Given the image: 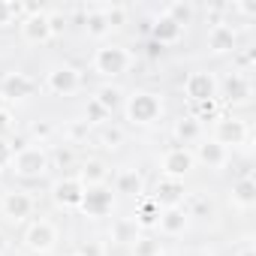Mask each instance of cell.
Returning a JSON list of instances; mask_svg holds the SVG:
<instances>
[{
	"mask_svg": "<svg viewBox=\"0 0 256 256\" xmlns=\"http://www.w3.org/2000/svg\"><path fill=\"white\" fill-rule=\"evenodd\" d=\"M114 196H130V199H142L145 196V178L139 169H120L114 175V184H112Z\"/></svg>",
	"mask_w": 256,
	"mask_h": 256,
	"instance_id": "17",
	"label": "cell"
},
{
	"mask_svg": "<svg viewBox=\"0 0 256 256\" xmlns=\"http://www.w3.org/2000/svg\"><path fill=\"white\" fill-rule=\"evenodd\" d=\"M235 256H256V247H253V244H244V247H238Z\"/></svg>",
	"mask_w": 256,
	"mask_h": 256,
	"instance_id": "41",
	"label": "cell"
},
{
	"mask_svg": "<svg viewBox=\"0 0 256 256\" xmlns=\"http://www.w3.org/2000/svg\"><path fill=\"white\" fill-rule=\"evenodd\" d=\"M229 193H232V205L241 211H250L256 205V181L253 178H238Z\"/></svg>",
	"mask_w": 256,
	"mask_h": 256,
	"instance_id": "24",
	"label": "cell"
},
{
	"mask_svg": "<svg viewBox=\"0 0 256 256\" xmlns=\"http://www.w3.org/2000/svg\"><path fill=\"white\" fill-rule=\"evenodd\" d=\"M112 208H114V190L108 187V184H94V187H84V196H82V205H78V211L84 214V217H106V214H112Z\"/></svg>",
	"mask_w": 256,
	"mask_h": 256,
	"instance_id": "4",
	"label": "cell"
},
{
	"mask_svg": "<svg viewBox=\"0 0 256 256\" xmlns=\"http://www.w3.org/2000/svg\"><path fill=\"white\" fill-rule=\"evenodd\" d=\"M114 238H118V241H136V223H133V220L118 223V229H114Z\"/></svg>",
	"mask_w": 256,
	"mask_h": 256,
	"instance_id": "37",
	"label": "cell"
},
{
	"mask_svg": "<svg viewBox=\"0 0 256 256\" xmlns=\"http://www.w3.org/2000/svg\"><path fill=\"white\" fill-rule=\"evenodd\" d=\"M36 78L28 72H6L0 78V96L4 100H28L36 94Z\"/></svg>",
	"mask_w": 256,
	"mask_h": 256,
	"instance_id": "12",
	"label": "cell"
},
{
	"mask_svg": "<svg viewBox=\"0 0 256 256\" xmlns=\"http://www.w3.org/2000/svg\"><path fill=\"white\" fill-rule=\"evenodd\" d=\"M205 46H208V52H211L214 58L232 54V52L238 48V34H235V28H229L226 22H217V24L208 30V36H205Z\"/></svg>",
	"mask_w": 256,
	"mask_h": 256,
	"instance_id": "14",
	"label": "cell"
},
{
	"mask_svg": "<svg viewBox=\"0 0 256 256\" xmlns=\"http://www.w3.org/2000/svg\"><path fill=\"white\" fill-rule=\"evenodd\" d=\"M90 66H94V72L96 76H102V78H118V76H124L126 70L133 66V54L126 52L124 46H100L96 52H94V60H90Z\"/></svg>",
	"mask_w": 256,
	"mask_h": 256,
	"instance_id": "3",
	"label": "cell"
},
{
	"mask_svg": "<svg viewBox=\"0 0 256 256\" xmlns=\"http://www.w3.org/2000/svg\"><path fill=\"white\" fill-rule=\"evenodd\" d=\"M124 142H126V133L118 124H102L100 126V145L106 151H118V148H124Z\"/></svg>",
	"mask_w": 256,
	"mask_h": 256,
	"instance_id": "27",
	"label": "cell"
},
{
	"mask_svg": "<svg viewBox=\"0 0 256 256\" xmlns=\"http://www.w3.org/2000/svg\"><path fill=\"white\" fill-rule=\"evenodd\" d=\"M84 34H88L90 40H102V36H108V34H112L108 18L102 16V10H100V6H94V10H88V12H84Z\"/></svg>",
	"mask_w": 256,
	"mask_h": 256,
	"instance_id": "26",
	"label": "cell"
},
{
	"mask_svg": "<svg viewBox=\"0 0 256 256\" xmlns=\"http://www.w3.org/2000/svg\"><path fill=\"white\" fill-rule=\"evenodd\" d=\"M82 196H84V187H82L78 178H60V181L52 184V199L64 211H78Z\"/></svg>",
	"mask_w": 256,
	"mask_h": 256,
	"instance_id": "13",
	"label": "cell"
},
{
	"mask_svg": "<svg viewBox=\"0 0 256 256\" xmlns=\"http://www.w3.org/2000/svg\"><path fill=\"white\" fill-rule=\"evenodd\" d=\"M108 118H112V114H108L102 106H96L94 100L88 102V108H84V120H88V126H102Z\"/></svg>",
	"mask_w": 256,
	"mask_h": 256,
	"instance_id": "33",
	"label": "cell"
},
{
	"mask_svg": "<svg viewBox=\"0 0 256 256\" xmlns=\"http://www.w3.org/2000/svg\"><path fill=\"white\" fill-rule=\"evenodd\" d=\"M214 142L223 145L226 151L244 145L247 142V124L241 118H232V114L229 118H217V124H214Z\"/></svg>",
	"mask_w": 256,
	"mask_h": 256,
	"instance_id": "9",
	"label": "cell"
},
{
	"mask_svg": "<svg viewBox=\"0 0 256 256\" xmlns=\"http://www.w3.org/2000/svg\"><path fill=\"white\" fill-rule=\"evenodd\" d=\"M30 136H34V139L42 145V142H48V139L54 136V126H52L48 120H36V124L30 126Z\"/></svg>",
	"mask_w": 256,
	"mask_h": 256,
	"instance_id": "35",
	"label": "cell"
},
{
	"mask_svg": "<svg viewBox=\"0 0 256 256\" xmlns=\"http://www.w3.org/2000/svg\"><path fill=\"white\" fill-rule=\"evenodd\" d=\"M6 247H10V241H6V235H4V232H0V256L6 253Z\"/></svg>",
	"mask_w": 256,
	"mask_h": 256,
	"instance_id": "42",
	"label": "cell"
},
{
	"mask_svg": "<svg viewBox=\"0 0 256 256\" xmlns=\"http://www.w3.org/2000/svg\"><path fill=\"white\" fill-rule=\"evenodd\" d=\"M133 256H163V241L154 235H136Z\"/></svg>",
	"mask_w": 256,
	"mask_h": 256,
	"instance_id": "29",
	"label": "cell"
},
{
	"mask_svg": "<svg viewBox=\"0 0 256 256\" xmlns=\"http://www.w3.org/2000/svg\"><path fill=\"white\" fill-rule=\"evenodd\" d=\"M48 169H52V160H48V151L42 145H24V148H18L12 154V163H10V172L16 178H24V181L42 178Z\"/></svg>",
	"mask_w": 256,
	"mask_h": 256,
	"instance_id": "2",
	"label": "cell"
},
{
	"mask_svg": "<svg viewBox=\"0 0 256 256\" xmlns=\"http://www.w3.org/2000/svg\"><path fill=\"white\" fill-rule=\"evenodd\" d=\"M193 166H196L193 151H190V148H181V145L166 148V151H163V157H160V172H163V178L184 181V178L193 172Z\"/></svg>",
	"mask_w": 256,
	"mask_h": 256,
	"instance_id": "6",
	"label": "cell"
},
{
	"mask_svg": "<svg viewBox=\"0 0 256 256\" xmlns=\"http://www.w3.org/2000/svg\"><path fill=\"white\" fill-rule=\"evenodd\" d=\"M24 247L34 253V256H46L58 247V229L54 223L48 220H34L28 229H24Z\"/></svg>",
	"mask_w": 256,
	"mask_h": 256,
	"instance_id": "5",
	"label": "cell"
},
{
	"mask_svg": "<svg viewBox=\"0 0 256 256\" xmlns=\"http://www.w3.org/2000/svg\"><path fill=\"white\" fill-rule=\"evenodd\" d=\"M151 36H154V42L157 46H175V42H181V36H184V28L181 24H175L169 16H157L154 18V24H151Z\"/></svg>",
	"mask_w": 256,
	"mask_h": 256,
	"instance_id": "19",
	"label": "cell"
},
{
	"mask_svg": "<svg viewBox=\"0 0 256 256\" xmlns=\"http://www.w3.org/2000/svg\"><path fill=\"white\" fill-rule=\"evenodd\" d=\"M124 118L133 126H154L163 118V96L157 90H145V88L133 90L124 100Z\"/></svg>",
	"mask_w": 256,
	"mask_h": 256,
	"instance_id": "1",
	"label": "cell"
},
{
	"mask_svg": "<svg viewBox=\"0 0 256 256\" xmlns=\"http://www.w3.org/2000/svg\"><path fill=\"white\" fill-rule=\"evenodd\" d=\"M76 256H82V253H76Z\"/></svg>",
	"mask_w": 256,
	"mask_h": 256,
	"instance_id": "43",
	"label": "cell"
},
{
	"mask_svg": "<svg viewBox=\"0 0 256 256\" xmlns=\"http://www.w3.org/2000/svg\"><path fill=\"white\" fill-rule=\"evenodd\" d=\"M187 226H190V217H187L184 205H178V208H163V211H160L157 229H160L163 235H169V238L184 235V229H187Z\"/></svg>",
	"mask_w": 256,
	"mask_h": 256,
	"instance_id": "18",
	"label": "cell"
},
{
	"mask_svg": "<svg viewBox=\"0 0 256 256\" xmlns=\"http://www.w3.org/2000/svg\"><path fill=\"white\" fill-rule=\"evenodd\" d=\"M18 16H22V4H10V0H0V30H4V28H12Z\"/></svg>",
	"mask_w": 256,
	"mask_h": 256,
	"instance_id": "31",
	"label": "cell"
},
{
	"mask_svg": "<svg viewBox=\"0 0 256 256\" xmlns=\"http://www.w3.org/2000/svg\"><path fill=\"white\" fill-rule=\"evenodd\" d=\"M76 178L82 181V187L106 184V178H108V166H106L100 157H90V160H84V163H82V169H78V175H76Z\"/></svg>",
	"mask_w": 256,
	"mask_h": 256,
	"instance_id": "23",
	"label": "cell"
},
{
	"mask_svg": "<svg viewBox=\"0 0 256 256\" xmlns=\"http://www.w3.org/2000/svg\"><path fill=\"white\" fill-rule=\"evenodd\" d=\"M193 118L202 124L208 118H217V100H205V102H193Z\"/></svg>",
	"mask_w": 256,
	"mask_h": 256,
	"instance_id": "34",
	"label": "cell"
},
{
	"mask_svg": "<svg viewBox=\"0 0 256 256\" xmlns=\"http://www.w3.org/2000/svg\"><path fill=\"white\" fill-rule=\"evenodd\" d=\"M184 211H187V217H190V220H193V217H196V220H205V217H211V214H214V205H211V199H205V196H193V199H190V205H187Z\"/></svg>",
	"mask_w": 256,
	"mask_h": 256,
	"instance_id": "30",
	"label": "cell"
},
{
	"mask_svg": "<svg viewBox=\"0 0 256 256\" xmlns=\"http://www.w3.org/2000/svg\"><path fill=\"white\" fill-rule=\"evenodd\" d=\"M48 160H54L58 166H70L72 163V151L70 148H58L54 154H48Z\"/></svg>",
	"mask_w": 256,
	"mask_h": 256,
	"instance_id": "40",
	"label": "cell"
},
{
	"mask_svg": "<svg viewBox=\"0 0 256 256\" xmlns=\"http://www.w3.org/2000/svg\"><path fill=\"white\" fill-rule=\"evenodd\" d=\"M193 160H199V163H202V166H208V169H220V166H226L229 151H226L223 145H217L214 139H208V142H199V145H196Z\"/></svg>",
	"mask_w": 256,
	"mask_h": 256,
	"instance_id": "20",
	"label": "cell"
},
{
	"mask_svg": "<svg viewBox=\"0 0 256 256\" xmlns=\"http://www.w3.org/2000/svg\"><path fill=\"white\" fill-rule=\"evenodd\" d=\"M12 126H16V114H12L10 108H0V136L10 133Z\"/></svg>",
	"mask_w": 256,
	"mask_h": 256,
	"instance_id": "39",
	"label": "cell"
},
{
	"mask_svg": "<svg viewBox=\"0 0 256 256\" xmlns=\"http://www.w3.org/2000/svg\"><path fill=\"white\" fill-rule=\"evenodd\" d=\"M151 199L160 205V208H178L184 199H187V190H184V181H175V178H160Z\"/></svg>",
	"mask_w": 256,
	"mask_h": 256,
	"instance_id": "16",
	"label": "cell"
},
{
	"mask_svg": "<svg viewBox=\"0 0 256 256\" xmlns=\"http://www.w3.org/2000/svg\"><path fill=\"white\" fill-rule=\"evenodd\" d=\"M18 30H22V40L28 46H46L52 40V28H48V12H30L18 22Z\"/></svg>",
	"mask_w": 256,
	"mask_h": 256,
	"instance_id": "11",
	"label": "cell"
},
{
	"mask_svg": "<svg viewBox=\"0 0 256 256\" xmlns=\"http://www.w3.org/2000/svg\"><path fill=\"white\" fill-rule=\"evenodd\" d=\"M250 94H253V84H250V78L244 72H229L223 82H217V96H223L232 106L250 102Z\"/></svg>",
	"mask_w": 256,
	"mask_h": 256,
	"instance_id": "10",
	"label": "cell"
},
{
	"mask_svg": "<svg viewBox=\"0 0 256 256\" xmlns=\"http://www.w3.org/2000/svg\"><path fill=\"white\" fill-rule=\"evenodd\" d=\"M48 28H52V40H54V36H64V30H66V16H64V12H48Z\"/></svg>",
	"mask_w": 256,
	"mask_h": 256,
	"instance_id": "36",
	"label": "cell"
},
{
	"mask_svg": "<svg viewBox=\"0 0 256 256\" xmlns=\"http://www.w3.org/2000/svg\"><path fill=\"white\" fill-rule=\"evenodd\" d=\"M172 133H175V139L181 142V148H187V145H193V142H199V139H202V124H199L193 114H184V118H178V120H175Z\"/></svg>",
	"mask_w": 256,
	"mask_h": 256,
	"instance_id": "22",
	"label": "cell"
},
{
	"mask_svg": "<svg viewBox=\"0 0 256 256\" xmlns=\"http://www.w3.org/2000/svg\"><path fill=\"white\" fill-rule=\"evenodd\" d=\"M217 76L208 72V70H196L184 78V96L193 102H205V100H217Z\"/></svg>",
	"mask_w": 256,
	"mask_h": 256,
	"instance_id": "8",
	"label": "cell"
},
{
	"mask_svg": "<svg viewBox=\"0 0 256 256\" xmlns=\"http://www.w3.org/2000/svg\"><path fill=\"white\" fill-rule=\"evenodd\" d=\"M124 100H126L124 88H118V84H112V82L100 84V88H96V94H94V102H96V106H102L108 114H114V112L124 106Z\"/></svg>",
	"mask_w": 256,
	"mask_h": 256,
	"instance_id": "21",
	"label": "cell"
},
{
	"mask_svg": "<svg viewBox=\"0 0 256 256\" xmlns=\"http://www.w3.org/2000/svg\"><path fill=\"white\" fill-rule=\"evenodd\" d=\"M30 211H34V199L24 190H10L0 199V214L12 223H22L24 217H30Z\"/></svg>",
	"mask_w": 256,
	"mask_h": 256,
	"instance_id": "15",
	"label": "cell"
},
{
	"mask_svg": "<svg viewBox=\"0 0 256 256\" xmlns=\"http://www.w3.org/2000/svg\"><path fill=\"white\" fill-rule=\"evenodd\" d=\"M12 154H16V148L10 145V139H6V136H0V169H10Z\"/></svg>",
	"mask_w": 256,
	"mask_h": 256,
	"instance_id": "38",
	"label": "cell"
},
{
	"mask_svg": "<svg viewBox=\"0 0 256 256\" xmlns=\"http://www.w3.org/2000/svg\"><path fill=\"white\" fill-rule=\"evenodd\" d=\"M163 16H169L175 24H181V28H187L190 22H193V16H196V10H193V4H187V0H175V4H169L166 10H163Z\"/></svg>",
	"mask_w": 256,
	"mask_h": 256,
	"instance_id": "28",
	"label": "cell"
},
{
	"mask_svg": "<svg viewBox=\"0 0 256 256\" xmlns=\"http://www.w3.org/2000/svg\"><path fill=\"white\" fill-rule=\"evenodd\" d=\"M82 88V72L70 64H58L46 72V90L58 94V96H72Z\"/></svg>",
	"mask_w": 256,
	"mask_h": 256,
	"instance_id": "7",
	"label": "cell"
},
{
	"mask_svg": "<svg viewBox=\"0 0 256 256\" xmlns=\"http://www.w3.org/2000/svg\"><path fill=\"white\" fill-rule=\"evenodd\" d=\"M88 136H90L88 120H70V124H66V139H70V145H78V142H84Z\"/></svg>",
	"mask_w": 256,
	"mask_h": 256,
	"instance_id": "32",
	"label": "cell"
},
{
	"mask_svg": "<svg viewBox=\"0 0 256 256\" xmlns=\"http://www.w3.org/2000/svg\"><path fill=\"white\" fill-rule=\"evenodd\" d=\"M160 211H163V208H160L151 196H142L139 205H136V217H133V223L142 226V229H154L157 220H160Z\"/></svg>",
	"mask_w": 256,
	"mask_h": 256,
	"instance_id": "25",
	"label": "cell"
}]
</instances>
